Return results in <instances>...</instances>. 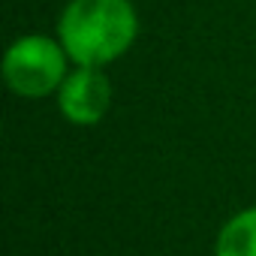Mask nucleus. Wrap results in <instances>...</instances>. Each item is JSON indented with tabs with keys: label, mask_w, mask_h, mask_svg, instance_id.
Wrapping results in <instances>:
<instances>
[{
	"label": "nucleus",
	"mask_w": 256,
	"mask_h": 256,
	"mask_svg": "<svg viewBox=\"0 0 256 256\" xmlns=\"http://www.w3.org/2000/svg\"><path fill=\"white\" fill-rule=\"evenodd\" d=\"M139 36L130 0H70L58 18V40L76 66H108Z\"/></svg>",
	"instance_id": "obj_1"
},
{
	"label": "nucleus",
	"mask_w": 256,
	"mask_h": 256,
	"mask_svg": "<svg viewBox=\"0 0 256 256\" xmlns=\"http://www.w3.org/2000/svg\"><path fill=\"white\" fill-rule=\"evenodd\" d=\"M70 64L72 60L60 40H52L46 34H28L6 48L4 82L16 96L42 100L60 90L64 78L70 76Z\"/></svg>",
	"instance_id": "obj_2"
},
{
	"label": "nucleus",
	"mask_w": 256,
	"mask_h": 256,
	"mask_svg": "<svg viewBox=\"0 0 256 256\" xmlns=\"http://www.w3.org/2000/svg\"><path fill=\"white\" fill-rule=\"evenodd\" d=\"M112 106V82L102 66H72L58 90L60 114L76 126H96Z\"/></svg>",
	"instance_id": "obj_3"
},
{
	"label": "nucleus",
	"mask_w": 256,
	"mask_h": 256,
	"mask_svg": "<svg viewBox=\"0 0 256 256\" xmlns=\"http://www.w3.org/2000/svg\"><path fill=\"white\" fill-rule=\"evenodd\" d=\"M214 256H256V205L232 214L220 226Z\"/></svg>",
	"instance_id": "obj_4"
}]
</instances>
